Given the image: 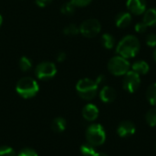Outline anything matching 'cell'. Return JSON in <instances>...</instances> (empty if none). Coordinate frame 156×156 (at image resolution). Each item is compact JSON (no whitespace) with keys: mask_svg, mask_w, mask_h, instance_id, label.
Listing matches in <instances>:
<instances>
[{"mask_svg":"<svg viewBox=\"0 0 156 156\" xmlns=\"http://www.w3.org/2000/svg\"><path fill=\"white\" fill-rule=\"evenodd\" d=\"M141 49L140 40L133 35H127L123 37L116 47V52L119 56L125 58H132L137 56Z\"/></svg>","mask_w":156,"mask_h":156,"instance_id":"obj_1","label":"cell"},{"mask_svg":"<svg viewBox=\"0 0 156 156\" xmlns=\"http://www.w3.org/2000/svg\"><path fill=\"white\" fill-rule=\"evenodd\" d=\"M99 88V83L96 80L85 78L78 81L76 85V90L78 94L86 101H90L97 95Z\"/></svg>","mask_w":156,"mask_h":156,"instance_id":"obj_2","label":"cell"},{"mask_svg":"<svg viewBox=\"0 0 156 156\" xmlns=\"http://www.w3.org/2000/svg\"><path fill=\"white\" fill-rule=\"evenodd\" d=\"M39 87L37 82L30 78V77H25L20 79L16 86V92L25 99H29L34 97L38 92Z\"/></svg>","mask_w":156,"mask_h":156,"instance_id":"obj_3","label":"cell"},{"mask_svg":"<svg viewBox=\"0 0 156 156\" xmlns=\"http://www.w3.org/2000/svg\"><path fill=\"white\" fill-rule=\"evenodd\" d=\"M131 68L129 60L122 56H114L108 62V69L114 76H124Z\"/></svg>","mask_w":156,"mask_h":156,"instance_id":"obj_4","label":"cell"},{"mask_svg":"<svg viewBox=\"0 0 156 156\" xmlns=\"http://www.w3.org/2000/svg\"><path fill=\"white\" fill-rule=\"evenodd\" d=\"M86 138L92 146H100L106 140V133L101 124H92L87 129Z\"/></svg>","mask_w":156,"mask_h":156,"instance_id":"obj_5","label":"cell"},{"mask_svg":"<svg viewBox=\"0 0 156 156\" xmlns=\"http://www.w3.org/2000/svg\"><path fill=\"white\" fill-rule=\"evenodd\" d=\"M101 30V25L98 19L90 18L81 23L80 26V32L85 37H94Z\"/></svg>","mask_w":156,"mask_h":156,"instance_id":"obj_6","label":"cell"},{"mask_svg":"<svg viewBox=\"0 0 156 156\" xmlns=\"http://www.w3.org/2000/svg\"><path fill=\"white\" fill-rule=\"evenodd\" d=\"M57 73V67L51 61H43L36 68V76L42 80L52 79Z\"/></svg>","mask_w":156,"mask_h":156,"instance_id":"obj_7","label":"cell"},{"mask_svg":"<svg viewBox=\"0 0 156 156\" xmlns=\"http://www.w3.org/2000/svg\"><path fill=\"white\" fill-rule=\"evenodd\" d=\"M140 85H141V77L136 72L133 70H129L124 75L122 80V87L126 91L130 93H133L139 89Z\"/></svg>","mask_w":156,"mask_h":156,"instance_id":"obj_8","label":"cell"},{"mask_svg":"<svg viewBox=\"0 0 156 156\" xmlns=\"http://www.w3.org/2000/svg\"><path fill=\"white\" fill-rule=\"evenodd\" d=\"M126 6L128 8V12L133 15H143L146 10V0H127Z\"/></svg>","mask_w":156,"mask_h":156,"instance_id":"obj_9","label":"cell"},{"mask_svg":"<svg viewBox=\"0 0 156 156\" xmlns=\"http://www.w3.org/2000/svg\"><path fill=\"white\" fill-rule=\"evenodd\" d=\"M136 128L133 122L130 121H123L117 128V133L120 137H128L135 133Z\"/></svg>","mask_w":156,"mask_h":156,"instance_id":"obj_10","label":"cell"},{"mask_svg":"<svg viewBox=\"0 0 156 156\" xmlns=\"http://www.w3.org/2000/svg\"><path fill=\"white\" fill-rule=\"evenodd\" d=\"M117 96L116 90L110 86H104L100 91V98L105 103H110L115 101Z\"/></svg>","mask_w":156,"mask_h":156,"instance_id":"obj_11","label":"cell"},{"mask_svg":"<svg viewBox=\"0 0 156 156\" xmlns=\"http://www.w3.org/2000/svg\"><path fill=\"white\" fill-rule=\"evenodd\" d=\"M133 21V16L130 12H121L115 17V25L119 28L127 27Z\"/></svg>","mask_w":156,"mask_h":156,"instance_id":"obj_12","label":"cell"},{"mask_svg":"<svg viewBox=\"0 0 156 156\" xmlns=\"http://www.w3.org/2000/svg\"><path fill=\"white\" fill-rule=\"evenodd\" d=\"M82 116L89 122L95 121L99 116V109L94 104H87L82 110Z\"/></svg>","mask_w":156,"mask_h":156,"instance_id":"obj_13","label":"cell"},{"mask_svg":"<svg viewBox=\"0 0 156 156\" xmlns=\"http://www.w3.org/2000/svg\"><path fill=\"white\" fill-rule=\"evenodd\" d=\"M143 22L147 27H156V7L145 10L144 13Z\"/></svg>","mask_w":156,"mask_h":156,"instance_id":"obj_14","label":"cell"},{"mask_svg":"<svg viewBox=\"0 0 156 156\" xmlns=\"http://www.w3.org/2000/svg\"><path fill=\"white\" fill-rule=\"evenodd\" d=\"M131 68L133 71L136 72L140 76L146 75L150 70V66L145 60H137L131 66Z\"/></svg>","mask_w":156,"mask_h":156,"instance_id":"obj_15","label":"cell"},{"mask_svg":"<svg viewBox=\"0 0 156 156\" xmlns=\"http://www.w3.org/2000/svg\"><path fill=\"white\" fill-rule=\"evenodd\" d=\"M101 43L103 47L107 49H112L115 45V39L113 36L110 33H105L101 37Z\"/></svg>","mask_w":156,"mask_h":156,"instance_id":"obj_16","label":"cell"},{"mask_svg":"<svg viewBox=\"0 0 156 156\" xmlns=\"http://www.w3.org/2000/svg\"><path fill=\"white\" fill-rule=\"evenodd\" d=\"M51 128L55 133H62L66 129V121L63 118H56L52 122Z\"/></svg>","mask_w":156,"mask_h":156,"instance_id":"obj_17","label":"cell"},{"mask_svg":"<svg viewBox=\"0 0 156 156\" xmlns=\"http://www.w3.org/2000/svg\"><path fill=\"white\" fill-rule=\"evenodd\" d=\"M146 98L153 106H156V82L148 87L146 90Z\"/></svg>","mask_w":156,"mask_h":156,"instance_id":"obj_18","label":"cell"},{"mask_svg":"<svg viewBox=\"0 0 156 156\" xmlns=\"http://www.w3.org/2000/svg\"><path fill=\"white\" fill-rule=\"evenodd\" d=\"M18 65H19V68H20V69L22 71L27 72V71H28L32 68V61L27 57L23 56V57L20 58Z\"/></svg>","mask_w":156,"mask_h":156,"instance_id":"obj_19","label":"cell"},{"mask_svg":"<svg viewBox=\"0 0 156 156\" xmlns=\"http://www.w3.org/2000/svg\"><path fill=\"white\" fill-rule=\"evenodd\" d=\"M145 120L148 125H150L151 127L156 126V108L151 109L147 112L145 115Z\"/></svg>","mask_w":156,"mask_h":156,"instance_id":"obj_20","label":"cell"},{"mask_svg":"<svg viewBox=\"0 0 156 156\" xmlns=\"http://www.w3.org/2000/svg\"><path fill=\"white\" fill-rule=\"evenodd\" d=\"M76 6L69 1L67 3H64L60 8V11L63 15L65 16H71L74 12H75Z\"/></svg>","mask_w":156,"mask_h":156,"instance_id":"obj_21","label":"cell"},{"mask_svg":"<svg viewBox=\"0 0 156 156\" xmlns=\"http://www.w3.org/2000/svg\"><path fill=\"white\" fill-rule=\"evenodd\" d=\"M63 33L67 36H76L80 33V27L75 24H69L64 27Z\"/></svg>","mask_w":156,"mask_h":156,"instance_id":"obj_22","label":"cell"},{"mask_svg":"<svg viewBox=\"0 0 156 156\" xmlns=\"http://www.w3.org/2000/svg\"><path fill=\"white\" fill-rule=\"evenodd\" d=\"M80 152H81V154L84 156H92L96 153L94 146H92L90 144H86L81 145Z\"/></svg>","mask_w":156,"mask_h":156,"instance_id":"obj_23","label":"cell"},{"mask_svg":"<svg viewBox=\"0 0 156 156\" xmlns=\"http://www.w3.org/2000/svg\"><path fill=\"white\" fill-rule=\"evenodd\" d=\"M146 45L150 48H155L156 47V34L154 33H150L147 35L145 38Z\"/></svg>","mask_w":156,"mask_h":156,"instance_id":"obj_24","label":"cell"},{"mask_svg":"<svg viewBox=\"0 0 156 156\" xmlns=\"http://www.w3.org/2000/svg\"><path fill=\"white\" fill-rule=\"evenodd\" d=\"M0 156H16L14 150L7 146L0 147Z\"/></svg>","mask_w":156,"mask_h":156,"instance_id":"obj_25","label":"cell"},{"mask_svg":"<svg viewBox=\"0 0 156 156\" xmlns=\"http://www.w3.org/2000/svg\"><path fill=\"white\" fill-rule=\"evenodd\" d=\"M70 2L76 7H84L89 5L92 2V0H70Z\"/></svg>","mask_w":156,"mask_h":156,"instance_id":"obj_26","label":"cell"},{"mask_svg":"<svg viewBox=\"0 0 156 156\" xmlns=\"http://www.w3.org/2000/svg\"><path fill=\"white\" fill-rule=\"evenodd\" d=\"M147 26L143 22V21H141V22H138V23H136L135 24V26H134V29H135V31L137 32V33H139V34H143V33H144L146 30H147Z\"/></svg>","mask_w":156,"mask_h":156,"instance_id":"obj_27","label":"cell"},{"mask_svg":"<svg viewBox=\"0 0 156 156\" xmlns=\"http://www.w3.org/2000/svg\"><path fill=\"white\" fill-rule=\"evenodd\" d=\"M18 156H38V155H37V154L34 150H32V149H24V150H22V151L19 153Z\"/></svg>","mask_w":156,"mask_h":156,"instance_id":"obj_28","label":"cell"},{"mask_svg":"<svg viewBox=\"0 0 156 156\" xmlns=\"http://www.w3.org/2000/svg\"><path fill=\"white\" fill-rule=\"evenodd\" d=\"M51 2H52V0H36V4H37L39 7H46V6L48 5Z\"/></svg>","mask_w":156,"mask_h":156,"instance_id":"obj_29","label":"cell"},{"mask_svg":"<svg viewBox=\"0 0 156 156\" xmlns=\"http://www.w3.org/2000/svg\"><path fill=\"white\" fill-rule=\"evenodd\" d=\"M66 58H67V55H66V53H64V52H59V53L57 55V60H58V62H63V61L66 59Z\"/></svg>","mask_w":156,"mask_h":156,"instance_id":"obj_30","label":"cell"},{"mask_svg":"<svg viewBox=\"0 0 156 156\" xmlns=\"http://www.w3.org/2000/svg\"><path fill=\"white\" fill-rule=\"evenodd\" d=\"M92 156H108L107 154H102V153H95Z\"/></svg>","mask_w":156,"mask_h":156,"instance_id":"obj_31","label":"cell"},{"mask_svg":"<svg viewBox=\"0 0 156 156\" xmlns=\"http://www.w3.org/2000/svg\"><path fill=\"white\" fill-rule=\"evenodd\" d=\"M153 56H154V60H155V62H156V47L154 48V54H153Z\"/></svg>","mask_w":156,"mask_h":156,"instance_id":"obj_32","label":"cell"},{"mask_svg":"<svg viewBox=\"0 0 156 156\" xmlns=\"http://www.w3.org/2000/svg\"><path fill=\"white\" fill-rule=\"evenodd\" d=\"M2 23H3V16H2L1 14H0V26L2 25Z\"/></svg>","mask_w":156,"mask_h":156,"instance_id":"obj_33","label":"cell"}]
</instances>
